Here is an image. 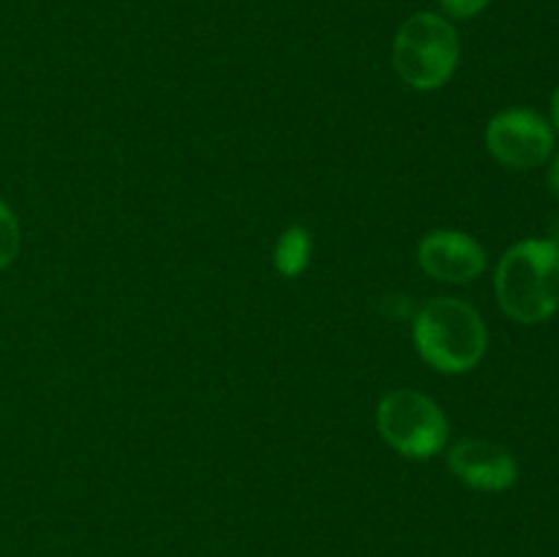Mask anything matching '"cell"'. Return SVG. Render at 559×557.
I'll return each instance as SVG.
<instances>
[{
	"mask_svg": "<svg viewBox=\"0 0 559 557\" xmlns=\"http://www.w3.org/2000/svg\"><path fill=\"white\" fill-rule=\"evenodd\" d=\"M500 309L522 325H538L559 311V244L527 238L502 254L495 273Z\"/></svg>",
	"mask_w": 559,
	"mask_h": 557,
	"instance_id": "cell-1",
	"label": "cell"
},
{
	"mask_svg": "<svg viewBox=\"0 0 559 557\" xmlns=\"http://www.w3.org/2000/svg\"><path fill=\"white\" fill-rule=\"evenodd\" d=\"M420 358L442 375H464L484 360L489 331L475 306L462 298L426 300L413 322Z\"/></svg>",
	"mask_w": 559,
	"mask_h": 557,
	"instance_id": "cell-2",
	"label": "cell"
},
{
	"mask_svg": "<svg viewBox=\"0 0 559 557\" xmlns=\"http://www.w3.org/2000/svg\"><path fill=\"white\" fill-rule=\"evenodd\" d=\"M462 55L459 33L448 16L418 11L402 22L393 38V66L415 91H437L453 76Z\"/></svg>",
	"mask_w": 559,
	"mask_h": 557,
	"instance_id": "cell-3",
	"label": "cell"
},
{
	"mask_svg": "<svg viewBox=\"0 0 559 557\" xmlns=\"http://www.w3.org/2000/svg\"><path fill=\"white\" fill-rule=\"evenodd\" d=\"M377 429L393 451L407 459L437 457L445 451L451 437V426L440 404L409 388L382 396L377 407Z\"/></svg>",
	"mask_w": 559,
	"mask_h": 557,
	"instance_id": "cell-4",
	"label": "cell"
},
{
	"mask_svg": "<svg viewBox=\"0 0 559 557\" xmlns=\"http://www.w3.org/2000/svg\"><path fill=\"white\" fill-rule=\"evenodd\" d=\"M486 147L502 167L527 173L544 167L555 153V129L535 109H506L486 126Z\"/></svg>",
	"mask_w": 559,
	"mask_h": 557,
	"instance_id": "cell-5",
	"label": "cell"
},
{
	"mask_svg": "<svg viewBox=\"0 0 559 557\" xmlns=\"http://www.w3.org/2000/svg\"><path fill=\"white\" fill-rule=\"evenodd\" d=\"M448 467L462 484L478 491H506L516 484L519 464L506 446L491 440H467L453 442L448 451Z\"/></svg>",
	"mask_w": 559,
	"mask_h": 557,
	"instance_id": "cell-6",
	"label": "cell"
},
{
	"mask_svg": "<svg viewBox=\"0 0 559 557\" xmlns=\"http://www.w3.org/2000/svg\"><path fill=\"white\" fill-rule=\"evenodd\" d=\"M418 262L431 278L464 284L486 271V251L462 229H435L418 244Z\"/></svg>",
	"mask_w": 559,
	"mask_h": 557,
	"instance_id": "cell-7",
	"label": "cell"
},
{
	"mask_svg": "<svg viewBox=\"0 0 559 557\" xmlns=\"http://www.w3.org/2000/svg\"><path fill=\"white\" fill-rule=\"evenodd\" d=\"M273 260H276L278 273H284V276H289V278L300 276V273L309 268V260H311V235H309V229L289 227L287 233L278 238L276 254H273Z\"/></svg>",
	"mask_w": 559,
	"mask_h": 557,
	"instance_id": "cell-8",
	"label": "cell"
},
{
	"mask_svg": "<svg viewBox=\"0 0 559 557\" xmlns=\"http://www.w3.org/2000/svg\"><path fill=\"white\" fill-rule=\"evenodd\" d=\"M22 246V235H20V222H16L14 211L0 200V271L9 268L11 262L16 260Z\"/></svg>",
	"mask_w": 559,
	"mask_h": 557,
	"instance_id": "cell-9",
	"label": "cell"
},
{
	"mask_svg": "<svg viewBox=\"0 0 559 557\" xmlns=\"http://www.w3.org/2000/svg\"><path fill=\"white\" fill-rule=\"evenodd\" d=\"M491 0H440V9L448 20H473L489 9Z\"/></svg>",
	"mask_w": 559,
	"mask_h": 557,
	"instance_id": "cell-10",
	"label": "cell"
},
{
	"mask_svg": "<svg viewBox=\"0 0 559 557\" xmlns=\"http://www.w3.org/2000/svg\"><path fill=\"white\" fill-rule=\"evenodd\" d=\"M546 183H549V191L559 200V151L551 156L549 164V175H546Z\"/></svg>",
	"mask_w": 559,
	"mask_h": 557,
	"instance_id": "cell-11",
	"label": "cell"
},
{
	"mask_svg": "<svg viewBox=\"0 0 559 557\" xmlns=\"http://www.w3.org/2000/svg\"><path fill=\"white\" fill-rule=\"evenodd\" d=\"M551 123H555L559 131V85L555 87V93H551Z\"/></svg>",
	"mask_w": 559,
	"mask_h": 557,
	"instance_id": "cell-12",
	"label": "cell"
}]
</instances>
